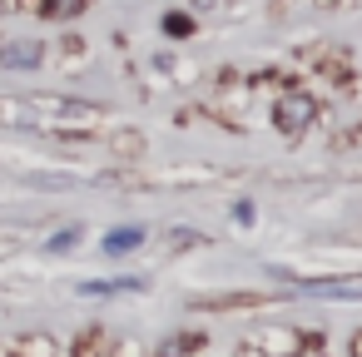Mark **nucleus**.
Returning a JSON list of instances; mask_svg holds the SVG:
<instances>
[{
    "label": "nucleus",
    "instance_id": "obj_1",
    "mask_svg": "<svg viewBox=\"0 0 362 357\" xmlns=\"http://www.w3.org/2000/svg\"><path fill=\"white\" fill-rule=\"evenodd\" d=\"M317 110H313V100L308 95H283L278 105H273V119H278V129L283 134H298V129H308V119H313Z\"/></svg>",
    "mask_w": 362,
    "mask_h": 357
},
{
    "label": "nucleus",
    "instance_id": "obj_2",
    "mask_svg": "<svg viewBox=\"0 0 362 357\" xmlns=\"http://www.w3.org/2000/svg\"><path fill=\"white\" fill-rule=\"evenodd\" d=\"M30 105L45 110V115H60V119H80V124H90V119L105 115L100 105H85V100H50V95H40V100H30Z\"/></svg>",
    "mask_w": 362,
    "mask_h": 357
},
{
    "label": "nucleus",
    "instance_id": "obj_3",
    "mask_svg": "<svg viewBox=\"0 0 362 357\" xmlns=\"http://www.w3.org/2000/svg\"><path fill=\"white\" fill-rule=\"evenodd\" d=\"M268 293H218V298H199V312H233V308H263Z\"/></svg>",
    "mask_w": 362,
    "mask_h": 357
},
{
    "label": "nucleus",
    "instance_id": "obj_4",
    "mask_svg": "<svg viewBox=\"0 0 362 357\" xmlns=\"http://www.w3.org/2000/svg\"><path fill=\"white\" fill-rule=\"evenodd\" d=\"M258 347H263L268 357H288V352L298 357L303 337H298V332H288V327H263V332H258Z\"/></svg>",
    "mask_w": 362,
    "mask_h": 357
},
{
    "label": "nucleus",
    "instance_id": "obj_5",
    "mask_svg": "<svg viewBox=\"0 0 362 357\" xmlns=\"http://www.w3.org/2000/svg\"><path fill=\"white\" fill-rule=\"evenodd\" d=\"M110 149H115L119 159H139V154H144V134H139V129H119V134H110Z\"/></svg>",
    "mask_w": 362,
    "mask_h": 357
},
{
    "label": "nucleus",
    "instance_id": "obj_6",
    "mask_svg": "<svg viewBox=\"0 0 362 357\" xmlns=\"http://www.w3.org/2000/svg\"><path fill=\"white\" fill-rule=\"evenodd\" d=\"M139 243H144V228H139V223H134V228H115V233L105 238L110 253H129V248H139Z\"/></svg>",
    "mask_w": 362,
    "mask_h": 357
},
{
    "label": "nucleus",
    "instance_id": "obj_7",
    "mask_svg": "<svg viewBox=\"0 0 362 357\" xmlns=\"http://www.w3.org/2000/svg\"><path fill=\"white\" fill-rule=\"evenodd\" d=\"M85 6H90V0H45L40 16H50V21H70V16H80Z\"/></svg>",
    "mask_w": 362,
    "mask_h": 357
},
{
    "label": "nucleus",
    "instance_id": "obj_8",
    "mask_svg": "<svg viewBox=\"0 0 362 357\" xmlns=\"http://www.w3.org/2000/svg\"><path fill=\"white\" fill-rule=\"evenodd\" d=\"M0 60H6V65H35L40 60V45H6Z\"/></svg>",
    "mask_w": 362,
    "mask_h": 357
},
{
    "label": "nucleus",
    "instance_id": "obj_9",
    "mask_svg": "<svg viewBox=\"0 0 362 357\" xmlns=\"http://www.w3.org/2000/svg\"><path fill=\"white\" fill-rule=\"evenodd\" d=\"M164 30H169V35H189L194 21H189V16H164Z\"/></svg>",
    "mask_w": 362,
    "mask_h": 357
},
{
    "label": "nucleus",
    "instance_id": "obj_10",
    "mask_svg": "<svg viewBox=\"0 0 362 357\" xmlns=\"http://www.w3.org/2000/svg\"><path fill=\"white\" fill-rule=\"evenodd\" d=\"M194 243H204V238H199V233H194V228H179V233H174V243H169V248H194Z\"/></svg>",
    "mask_w": 362,
    "mask_h": 357
},
{
    "label": "nucleus",
    "instance_id": "obj_11",
    "mask_svg": "<svg viewBox=\"0 0 362 357\" xmlns=\"http://www.w3.org/2000/svg\"><path fill=\"white\" fill-rule=\"evenodd\" d=\"M75 238H80V228H65V233H60V238H55V243H50V248H70V243H75Z\"/></svg>",
    "mask_w": 362,
    "mask_h": 357
},
{
    "label": "nucleus",
    "instance_id": "obj_12",
    "mask_svg": "<svg viewBox=\"0 0 362 357\" xmlns=\"http://www.w3.org/2000/svg\"><path fill=\"white\" fill-rule=\"evenodd\" d=\"M352 357H362V332H352Z\"/></svg>",
    "mask_w": 362,
    "mask_h": 357
}]
</instances>
